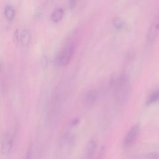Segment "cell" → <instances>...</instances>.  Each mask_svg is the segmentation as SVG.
Masks as SVG:
<instances>
[{
    "mask_svg": "<svg viewBox=\"0 0 159 159\" xmlns=\"http://www.w3.org/2000/svg\"><path fill=\"white\" fill-rule=\"evenodd\" d=\"M111 82L114 88L116 99L119 102L122 103L127 99L130 89L127 75L125 73L114 75L111 80Z\"/></svg>",
    "mask_w": 159,
    "mask_h": 159,
    "instance_id": "obj_1",
    "label": "cell"
},
{
    "mask_svg": "<svg viewBox=\"0 0 159 159\" xmlns=\"http://www.w3.org/2000/svg\"><path fill=\"white\" fill-rule=\"evenodd\" d=\"M75 52V47L72 43H68L58 53L56 58L57 64L59 66H65L71 61Z\"/></svg>",
    "mask_w": 159,
    "mask_h": 159,
    "instance_id": "obj_2",
    "label": "cell"
},
{
    "mask_svg": "<svg viewBox=\"0 0 159 159\" xmlns=\"http://www.w3.org/2000/svg\"><path fill=\"white\" fill-rule=\"evenodd\" d=\"M159 35V19L155 18L152 22L147 34V43L153 44Z\"/></svg>",
    "mask_w": 159,
    "mask_h": 159,
    "instance_id": "obj_3",
    "label": "cell"
},
{
    "mask_svg": "<svg viewBox=\"0 0 159 159\" xmlns=\"http://www.w3.org/2000/svg\"><path fill=\"white\" fill-rule=\"evenodd\" d=\"M12 135L9 133H5L1 139V152L3 155H7L11 150L12 146Z\"/></svg>",
    "mask_w": 159,
    "mask_h": 159,
    "instance_id": "obj_4",
    "label": "cell"
},
{
    "mask_svg": "<svg viewBox=\"0 0 159 159\" xmlns=\"http://www.w3.org/2000/svg\"><path fill=\"white\" fill-rule=\"evenodd\" d=\"M140 132V128L138 125H135L133 126L128 132L127 134L126 135L124 141V145L125 147H128L131 145L137 138Z\"/></svg>",
    "mask_w": 159,
    "mask_h": 159,
    "instance_id": "obj_5",
    "label": "cell"
},
{
    "mask_svg": "<svg viewBox=\"0 0 159 159\" xmlns=\"http://www.w3.org/2000/svg\"><path fill=\"white\" fill-rule=\"evenodd\" d=\"M98 92L94 89H91L88 91L84 98H83V103L87 107H90L93 106L94 102L96 101L98 98Z\"/></svg>",
    "mask_w": 159,
    "mask_h": 159,
    "instance_id": "obj_6",
    "label": "cell"
},
{
    "mask_svg": "<svg viewBox=\"0 0 159 159\" xmlns=\"http://www.w3.org/2000/svg\"><path fill=\"white\" fill-rule=\"evenodd\" d=\"M31 39V32L29 29L25 28L20 32L19 40L24 47H27L29 44Z\"/></svg>",
    "mask_w": 159,
    "mask_h": 159,
    "instance_id": "obj_7",
    "label": "cell"
},
{
    "mask_svg": "<svg viewBox=\"0 0 159 159\" xmlns=\"http://www.w3.org/2000/svg\"><path fill=\"white\" fill-rule=\"evenodd\" d=\"M64 16V10L61 7L55 9L50 14V19L53 22H60Z\"/></svg>",
    "mask_w": 159,
    "mask_h": 159,
    "instance_id": "obj_8",
    "label": "cell"
},
{
    "mask_svg": "<svg viewBox=\"0 0 159 159\" xmlns=\"http://www.w3.org/2000/svg\"><path fill=\"white\" fill-rule=\"evenodd\" d=\"M4 15L8 20H13L16 15L15 7L11 4H7L4 8Z\"/></svg>",
    "mask_w": 159,
    "mask_h": 159,
    "instance_id": "obj_9",
    "label": "cell"
},
{
    "mask_svg": "<svg viewBox=\"0 0 159 159\" xmlns=\"http://www.w3.org/2000/svg\"><path fill=\"white\" fill-rule=\"evenodd\" d=\"M96 143L94 140H90L87 146V159H91L95 152Z\"/></svg>",
    "mask_w": 159,
    "mask_h": 159,
    "instance_id": "obj_10",
    "label": "cell"
},
{
    "mask_svg": "<svg viewBox=\"0 0 159 159\" xmlns=\"http://www.w3.org/2000/svg\"><path fill=\"white\" fill-rule=\"evenodd\" d=\"M159 99V90L153 91L150 95L148 96L147 101V104L148 105L152 104L155 102H157Z\"/></svg>",
    "mask_w": 159,
    "mask_h": 159,
    "instance_id": "obj_11",
    "label": "cell"
},
{
    "mask_svg": "<svg viewBox=\"0 0 159 159\" xmlns=\"http://www.w3.org/2000/svg\"><path fill=\"white\" fill-rule=\"evenodd\" d=\"M113 24L114 26L117 29H122L125 25V22L122 19L119 17H116L114 18L113 19Z\"/></svg>",
    "mask_w": 159,
    "mask_h": 159,
    "instance_id": "obj_12",
    "label": "cell"
},
{
    "mask_svg": "<svg viewBox=\"0 0 159 159\" xmlns=\"http://www.w3.org/2000/svg\"><path fill=\"white\" fill-rule=\"evenodd\" d=\"M146 159H159V153L150 152L146 155Z\"/></svg>",
    "mask_w": 159,
    "mask_h": 159,
    "instance_id": "obj_13",
    "label": "cell"
},
{
    "mask_svg": "<svg viewBox=\"0 0 159 159\" xmlns=\"http://www.w3.org/2000/svg\"><path fill=\"white\" fill-rule=\"evenodd\" d=\"M78 122H79V119L76 118V119H73V120H72V121H71V125L72 126H74V125H77V124H78Z\"/></svg>",
    "mask_w": 159,
    "mask_h": 159,
    "instance_id": "obj_14",
    "label": "cell"
},
{
    "mask_svg": "<svg viewBox=\"0 0 159 159\" xmlns=\"http://www.w3.org/2000/svg\"><path fill=\"white\" fill-rule=\"evenodd\" d=\"M75 1H70L69 2V6L70 7H73L75 6Z\"/></svg>",
    "mask_w": 159,
    "mask_h": 159,
    "instance_id": "obj_15",
    "label": "cell"
}]
</instances>
